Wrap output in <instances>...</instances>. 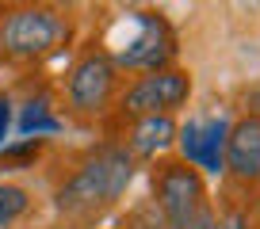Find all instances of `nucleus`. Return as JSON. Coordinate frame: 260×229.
<instances>
[{"instance_id": "obj_9", "label": "nucleus", "mask_w": 260, "mask_h": 229, "mask_svg": "<svg viewBox=\"0 0 260 229\" xmlns=\"http://www.w3.org/2000/svg\"><path fill=\"white\" fill-rule=\"evenodd\" d=\"M226 134H230L226 119H207L199 126V157H195V164L203 172H211V176L226 172Z\"/></svg>"}, {"instance_id": "obj_16", "label": "nucleus", "mask_w": 260, "mask_h": 229, "mask_svg": "<svg viewBox=\"0 0 260 229\" xmlns=\"http://www.w3.org/2000/svg\"><path fill=\"white\" fill-rule=\"evenodd\" d=\"M8 130H12V99L0 96V149L8 145Z\"/></svg>"}, {"instance_id": "obj_8", "label": "nucleus", "mask_w": 260, "mask_h": 229, "mask_svg": "<svg viewBox=\"0 0 260 229\" xmlns=\"http://www.w3.org/2000/svg\"><path fill=\"white\" fill-rule=\"evenodd\" d=\"M130 157H153L176 141V123L172 114H146L130 126Z\"/></svg>"}, {"instance_id": "obj_17", "label": "nucleus", "mask_w": 260, "mask_h": 229, "mask_svg": "<svg viewBox=\"0 0 260 229\" xmlns=\"http://www.w3.org/2000/svg\"><path fill=\"white\" fill-rule=\"evenodd\" d=\"M214 229H245V214H230L226 221H218Z\"/></svg>"}, {"instance_id": "obj_6", "label": "nucleus", "mask_w": 260, "mask_h": 229, "mask_svg": "<svg viewBox=\"0 0 260 229\" xmlns=\"http://www.w3.org/2000/svg\"><path fill=\"white\" fill-rule=\"evenodd\" d=\"M130 19H134L138 34H134L126 46L115 50L111 61L115 65H126V69H146V73L165 69V61L176 54V42H172L169 23H165L161 16H153V12H130Z\"/></svg>"}, {"instance_id": "obj_5", "label": "nucleus", "mask_w": 260, "mask_h": 229, "mask_svg": "<svg viewBox=\"0 0 260 229\" xmlns=\"http://www.w3.org/2000/svg\"><path fill=\"white\" fill-rule=\"evenodd\" d=\"M115 96V61L100 50L84 54L65 77V99L77 114H100Z\"/></svg>"}, {"instance_id": "obj_18", "label": "nucleus", "mask_w": 260, "mask_h": 229, "mask_svg": "<svg viewBox=\"0 0 260 229\" xmlns=\"http://www.w3.org/2000/svg\"><path fill=\"white\" fill-rule=\"evenodd\" d=\"M245 103H249V114H260V84L245 96Z\"/></svg>"}, {"instance_id": "obj_11", "label": "nucleus", "mask_w": 260, "mask_h": 229, "mask_svg": "<svg viewBox=\"0 0 260 229\" xmlns=\"http://www.w3.org/2000/svg\"><path fill=\"white\" fill-rule=\"evenodd\" d=\"M27 210H31V191L0 180V229H12Z\"/></svg>"}, {"instance_id": "obj_12", "label": "nucleus", "mask_w": 260, "mask_h": 229, "mask_svg": "<svg viewBox=\"0 0 260 229\" xmlns=\"http://www.w3.org/2000/svg\"><path fill=\"white\" fill-rule=\"evenodd\" d=\"M42 153V138H19L16 145L0 149V172H19V168H35Z\"/></svg>"}, {"instance_id": "obj_10", "label": "nucleus", "mask_w": 260, "mask_h": 229, "mask_svg": "<svg viewBox=\"0 0 260 229\" xmlns=\"http://www.w3.org/2000/svg\"><path fill=\"white\" fill-rule=\"evenodd\" d=\"M16 130L23 134V138H42V134H57L61 130V119L54 114L50 99H27L23 111H19Z\"/></svg>"}, {"instance_id": "obj_3", "label": "nucleus", "mask_w": 260, "mask_h": 229, "mask_svg": "<svg viewBox=\"0 0 260 229\" xmlns=\"http://www.w3.org/2000/svg\"><path fill=\"white\" fill-rule=\"evenodd\" d=\"M153 206L165 218V225L176 229L191 218L199 206H207V191H203V176L199 168L184 161H165L153 168Z\"/></svg>"}, {"instance_id": "obj_2", "label": "nucleus", "mask_w": 260, "mask_h": 229, "mask_svg": "<svg viewBox=\"0 0 260 229\" xmlns=\"http://www.w3.org/2000/svg\"><path fill=\"white\" fill-rule=\"evenodd\" d=\"M69 39V19L46 4H19L0 12V57L39 61Z\"/></svg>"}, {"instance_id": "obj_15", "label": "nucleus", "mask_w": 260, "mask_h": 229, "mask_svg": "<svg viewBox=\"0 0 260 229\" xmlns=\"http://www.w3.org/2000/svg\"><path fill=\"white\" fill-rule=\"evenodd\" d=\"M214 225H218V221H214V210L211 206H199V210H195L184 225H176V229H214Z\"/></svg>"}, {"instance_id": "obj_4", "label": "nucleus", "mask_w": 260, "mask_h": 229, "mask_svg": "<svg viewBox=\"0 0 260 229\" xmlns=\"http://www.w3.org/2000/svg\"><path fill=\"white\" fill-rule=\"evenodd\" d=\"M191 96V77L184 69H157L146 73L126 88L122 96V111L134 114V119H146V114H172L176 107L187 103Z\"/></svg>"}, {"instance_id": "obj_14", "label": "nucleus", "mask_w": 260, "mask_h": 229, "mask_svg": "<svg viewBox=\"0 0 260 229\" xmlns=\"http://www.w3.org/2000/svg\"><path fill=\"white\" fill-rule=\"evenodd\" d=\"M126 229H169V225H165V218L157 214V206H142V210L130 214Z\"/></svg>"}, {"instance_id": "obj_7", "label": "nucleus", "mask_w": 260, "mask_h": 229, "mask_svg": "<svg viewBox=\"0 0 260 229\" xmlns=\"http://www.w3.org/2000/svg\"><path fill=\"white\" fill-rule=\"evenodd\" d=\"M226 172L237 180H260V114H245V119L230 123Z\"/></svg>"}, {"instance_id": "obj_1", "label": "nucleus", "mask_w": 260, "mask_h": 229, "mask_svg": "<svg viewBox=\"0 0 260 229\" xmlns=\"http://www.w3.org/2000/svg\"><path fill=\"white\" fill-rule=\"evenodd\" d=\"M130 176H134V157L119 145H104L57 187V210L65 218H92L126 191Z\"/></svg>"}, {"instance_id": "obj_13", "label": "nucleus", "mask_w": 260, "mask_h": 229, "mask_svg": "<svg viewBox=\"0 0 260 229\" xmlns=\"http://www.w3.org/2000/svg\"><path fill=\"white\" fill-rule=\"evenodd\" d=\"M199 119H187L184 126H180V138H176V145H180V153H184V164H191L195 168V157H199Z\"/></svg>"}]
</instances>
